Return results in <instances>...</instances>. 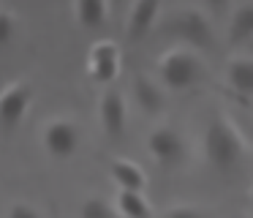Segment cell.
<instances>
[{
  "mask_svg": "<svg viewBox=\"0 0 253 218\" xmlns=\"http://www.w3.org/2000/svg\"><path fill=\"white\" fill-rule=\"evenodd\" d=\"M109 174L120 185V191H139V194H144V188H147V174H144V169L139 164L128 161V158H112Z\"/></svg>",
  "mask_w": 253,
  "mask_h": 218,
  "instance_id": "cell-12",
  "label": "cell"
},
{
  "mask_svg": "<svg viewBox=\"0 0 253 218\" xmlns=\"http://www.w3.org/2000/svg\"><path fill=\"white\" fill-rule=\"evenodd\" d=\"M6 218H41V216L33 205H28V202H14V205L8 207Z\"/></svg>",
  "mask_w": 253,
  "mask_h": 218,
  "instance_id": "cell-18",
  "label": "cell"
},
{
  "mask_svg": "<svg viewBox=\"0 0 253 218\" xmlns=\"http://www.w3.org/2000/svg\"><path fill=\"white\" fill-rule=\"evenodd\" d=\"M204 63L193 49L188 47H174L158 60V85L169 87L174 93L191 90L202 79Z\"/></svg>",
  "mask_w": 253,
  "mask_h": 218,
  "instance_id": "cell-2",
  "label": "cell"
},
{
  "mask_svg": "<svg viewBox=\"0 0 253 218\" xmlns=\"http://www.w3.org/2000/svg\"><path fill=\"white\" fill-rule=\"evenodd\" d=\"M251 104H253V101H251Z\"/></svg>",
  "mask_w": 253,
  "mask_h": 218,
  "instance_id": "cell-21",
  "label": "cell"
},
{
  "mask_svg": "<svg viewBox=\"0 0 253 218\" xmlns=\"http://www.w3.org/2000/svg\"><path fill=\"white\" fill-rule=\"evenodd\" d=\"M164 218H204V213L191 205H177V207H169Z\"/></svg>",
  "mask_w": 253,
  "mask_h": 218,
  "instance_id": "cell-19",
  "label": "cell"
},
{
  "mask_svg": "<svg viewBox=\"0 0 253 218\" xmlns=\"http://www.w3.org/2000/svg\"><path fill=\"white\" fill-rule=\"evenodd\" d=\"M161 19V3L158 0H139L128 8V19H126V38L131 44L147 38V33L158 25Z\"/></svg>",
  "mask_w": 253,
  "mask_h": 218,
  "instance_id": "cell-9",
  "label": "cell"
},
{
  "mask_svg": "<svg viewBox=\"0 0 253 218\" xmlns=\"http://www.w3.org/2000/svg\"><path fill=\"white\" fill-rule=\"evenodd\" d=\"M17 36V19H14L11 11L0 8V47H8Z\"/></svg>",
  "mask_w": 253,
  "mask_h": 218,
  "instance_id": "cell-17",
  "label": "cell"
},
{
  "mask_svg": "<svg viewBox=\"0 0 253 218\" xmlns=\"http://www.w3.org/2000/svg\"><path fill=\"white\" fill-rule=\"evenodd\" d=\"M147 150L161 166H174V164H180L182 156H185V142H182V136L177 134L174 128L158 125V128H153L147 136Z\"/></svg>",
  "mask_w": 253,
  "mask_h": 218,
  "instance_id": "cell-8",
  "label": "cell"
},
{
  "mask_svg": "<svg viewBox=\"0 0 253 218\" xmlns=\"http://www.w3.org/2000/svg\"><path fill=\"white\" fill-rule=\"evenodd\" d=\"M202 153L207 158V164L218 172H231L237 164L245 156V145L242 136L237 134L234 123L226 117H212L210 125L204 128V139H202Z\"/></svg>",
  "mask_w": 253,
  "mask_h": 218,
  "instance_id": "cell-1",
  "label": "cell"
},
{
  "mask_svg": "<svg viewBox=\"0 0 253 218\" xmlns=\"http://www.w3.org/2000/svg\"><path fill=\"white\" fill-rule=\"evenodd\" d=\"M115 210L120 218H153V207L139 191H117Z\"/></svg>",
  "mask_w": 253,
  "mask_h": 218,
  "instance_id": "cell-15",
  "label": "cell"
},
{
  "mask_svg": "<svg viewBox=\"0 0 253 218\" xmlns=\"http://www.w3.org/2000/svg\"><path fill=\"white\" fill-rule=\"evenodd\" d=\"M133 104H136L144 114H150V117H153V114L164 112L166 93H164V87H161L155 79L139 74V76H133Z\"/></svg>",
  "mask_w": 253,
  "mask_h": 218,
  "instance_id": "cell-10",
  "label": "cell"
},
{
  "mask_svg": "<svg viewBox=\"0 0 253 218\" xmlns=\"http://www.w3.org/2000/svg\"><path fill=\"white\" fill-rule=\"evenodd\" d=\"M87 76L95 85H112L120 74V47L109 38H101L87 52Z\"/></svg>",
  "mask_w": 253,
  "mask_h": 218,
  "instance_id": "cell-5",
  "label": "cell"
},
{
  "mask_svg": "<svg viewBox=\"0 0 253 218\" xmlns=\"http://www.w3.org/2000/svg\"><path fill=\"white\" fill-rule=\"evenodd\" d=\"M251 38H253V3H242L229 16L226 41H229V47H240V44L251 41Z\"/></svg>",
  "mask_w": 253,
  "mask_h": 218,
  "instance_id": "cell-13",
  "label": "cell"
},
{
  "mask_svg": "<svg viewBox=\"0 0 253 218\" xmlns=\"http://www.w3.org/2000/svg\"><path fill=\"white\" fill-rule=\"evenodd\" d=\"M245 128H248V136H251V142H253V123H248Z\"/></svg>",
  "mask_w": 253,
  "mask_h": 218,
  "instance_id": "cell-20",
  "label": "cell"
},
{
  "mask_svg": "<svg viewBox=\"0 0 253 218\" xmlns=\"http://www.w3.org/2000/svg\"><path fill=\"white\" fill-rule=\"evenodd\" d=\"M41 142H44V150L49 153L57 161H68V158L77 153L79 147V131L71 120L55 117L44 125V134H41Z\"/></svg>",
  "mask_w": 253,
  "mask_h": 218,
  "instance_id": "cell-6",
  "label": "cell"
},
{
  "mask_svg": "<svg viewBox=\"0 0 253 218\" xmlns=\"http://www.w3.org/2000/svg\"><path fill=\"white\" fill-rule=\"evenodd\" d=\"M166 33L174 38H180L182 44H188V49H210L212 47V25L204 16V11L199 8H182L174 14L171 25L166 27Z\"/></svg>",
  "mask_w": 253,
  "mask_h": 218,
  "instance_id": "cell-3",
  "label": "cell"
},
{
  "mask_svg": "<svg viewBox=\"0 0 253 218\" xmlns=\"http://www.w3.org/2000/svg\"><path fill=\"white\" fill-rule=\"evenodd\" d=\"M79 216L82 218H120L115 207H112L106 199H101V196H90V199H84L82 207H79Z\"/></svg>",
  "mask_w": 253,
  "mask_h": 218,
  "instance_id": "cell-16",
  "label": "cell"
},
{
  "mask_svg": "<svg viewBox=\"0 0 253 218\" xmlns=\"http://www.w3.org/2000/svg\"><path fill=\"white\" fill-rule=\"evenodd\" d=\"M98 120H101V128L109 139H120L123 131H126L128 123V101L123 96V90L117 87H106L101 93V101H98Z\"/></svg>",
  "mask_w": 253,
  "mask_h": 218,
  "instance_id": "cell-7",
  "label": "cell"
},
{
  "mask_svg": "<svg viewBox=\"0 0 253 218\" xmlns=\"http://www.w3.org/2000/svg\"><path fill=\"white\" fill-rule=\"evenodd\" d=\"M74 16L84 30H98V27L106 25L109 5L104 0H77L74 3Z\"/></svg>",
  "mask_w": 253,
  "mask_h": 218,
  "instance_id": "cell-14",
  "label": "cell"
},
{
  "mask_svg": "<svg viewBox=\"0 0 253 218\" xmlns=\"http://www.w3.org/2000/svg\"><path fill=\"white\" fill-rule=\"evenodd\" d=\"M223 79L237 98H245L248 104L253 101V60L251 57H231L226 63Z\"/></svg>",
  "mask_w": 253,
  "mask_h": 218,
  "instance_id": "cell-11",
  "label": "cell"
},
{
  "mask_svg": "<svg viewBox=\"0 0 253 218\" xmlns=\"http://www.w3.org/2000/svg\"><path fill=\"white\" fill-rule=\"evenodd\" d=\"M30 104H33V87L25 79H14L0 90V131L11 134L25 120Z\"/></svg>",
  "mask_w": 253,
  "mask_h": 218,
  "instance_id": "cell-4",
  "label": "cell"
}]
</instances>
